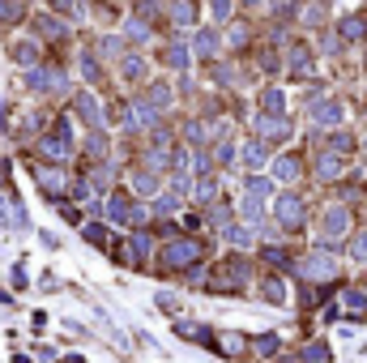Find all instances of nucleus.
Returning <instances> with one entry per match:
<instances>
[{
	"label": "nucleus",
	"mask_w": 367,
	"mask_h": 363,
	"mask_svg": "<svg viewBox=\"0 0 367 363\" xmlns=\"http://www.w3.org/2000/svg\"><path fill=\"white\" fill-rule=\"evenodd\" d=\"M274 176H278V180H299V158H295V154H282V158L274 162Z\"/></svg>",
	"instance_id": "nucleus-16"
},
{
	"label": "nucleus",
	"mask_w": 367,
	"mask_h": 363,
	"mask_svg": "<svg viewBox=\"0 0 367 363\" xmlns=\"http://www.w3.org/2000/svg\"><path fill=\"white\" fill-rule=\"evenodd\" d=\"M299 270H303L308 278H333V274H337V261H333L329 252H312V257H303Z\"/></svg>",
	"instance_id": "nucleus-6"
},
{
	"label": "nucleus",
	"mask_w": 367,
	"mask_h": 363,
	"mask_svg": "<svg viewBox=\"0 0 367 363\" xmlns=\"http://www.w3.org/2000/svg\"><path fill=\"white\" fill-rule=\"evenodd\" d=\"M274 210H278V223L286 231H299L303 227V201H299V192H282Z\"/></svg>",
	"instance_id": "nucleus-4"
},
{
	"label": "nucleus",
	"mask_w": 367,
	"mask_h": 363,
	"mask_svg": "<svg viewBox=\"0 0 367 363\" xmlns=\"http://www.w3.org/2000/svg\"><path fill=\"white\" fill-rule=\"evenodd\" d=\"M13 60H17V64H26V68H35V64H39V43L17 39V43H13Z\"/></svg>",
	"instance_id": "nucleus-13"
},
{
	"label": "nucleus",
	"mask_w": 367,
	"mask_h": 363,
	"mask_svg": "<svg viewBox=\"0 0 367 363\" xmlns=\"http://www.w3.org/2000/svg\"><path fill=\"white\" fill-rule=\"evenodd\" d=\"M252 351H256V355H274V351H278V333H261L256 342H252Z\"/></svg>",
	"instance_id": "nucleus-26"
},
{
	"label": "nucleus",
	"mask_w": 367,
	"mask_h": 363,
	"mask_svg": "<svg viewBox=\"0 0 367 363\" xmlns=\"http://www.w3.org/2000/svg\"><path fill=\"white\" fill-rule=\"evenodd\" d=\"M107 214L115 218V223H133V214H137V210L129 205V197H124V192H115V197L107 201Z\"/></svg>",
	"instance_id": "nucleus-14"
},
{
	"label": "nucleus",
	"mask_w": 367,
	"mask_h": 363,
	"mask_svg": "<svg viewBox=\"0 0 367 363\" xmlns=\"http://www.w3.org/2000/svg\"><path fill=\"white\" fill-rule=\"evenodd\" d=\"M218 43H223V39H218V30H201L197 35V43H192V52H197V56H218Z\"/></svg>",
	"instance_id": "nucleus-15"
},
{
	"label": "nucleus",
	"mask_w": 367,
	"mask_h": 363,
	"mask_svg": "<svg viewBox=\"0 0 367 363\" xmlns=\"http://www.w3.org/2000/svg\"><path fill=\"white\" fill-rule=\"evenodd\" d=\"M355 261H367V235H355V244H350Z\"/></svg>",
	"instance_id": "nucleus-34"
},
{
	"label": "nucleus",
	"mask_w": 367,
	"mask_h": 363,
	"mask_svg": "<svg viewBox=\"0 0 367 363\" xmlns=\"http://www.w3.org/2000/svg\"><path fill=\"white\" fill-rule=\"evenodd\" d=\"M73 5H77V0H56V9H73Z\"/></svg>",
	"instance_id": "nucleus-39"
},
{
	"label": "nucleus",
	"mask_w": 367,
	"mask_h": 363,
	"mask_svg": "<svg viewBox=\"0 0 367 363\" xmlns=\"http://www.w3.org/2000/svg\"><path fill=\"white\" fill-rule=\"evenodd\" d=\"M209 13H214L218 21H227V17H231V0H209Z\"/></svg>",
	"instance_id": "nucleus-30"
},
{
	"label": "nucleus",
	"mask_w": 367,
	"mask_h": 363,
	"mask_svg": "<svg viewBox=\"0 0 367 363\" xmlns=\"http://www.w3.org/2000/svg\"><path fill=\"white\" fill-rule=\"evenodd\" d=\"M363 154H367V141H363Z\"/></svg>",
	"instance_id": "nucleus-41"
},
{
	"label": "nucleus",
	"mask_w": 367,
	"mask_h": 363,
	"mask_svg": "<svg viewBox=\"0 0 367 363\" xmlns=\"http://www.w3.org/2000/svg\"><path fill=\"white\" fill-rule=\"evenodd\" d=\"M290 73H295V77H308V73H312V52L303 43L290 47Z\"/></svg>",
	"instance_id": "nucleus-11"
},
{
	"label": "nucleus",
	"mask_w": 367,
	"mask_h": 363,
	"mask_svg": "<svg viewBox=\"0 0 367 363\" xmlns=\"http://www.w3.org/2000/svg\"><path fill=\"white\" fill-rule=\"evenodd\" d=\"M39 35H47V39H60V35H64V26H60L56 17H39Z\"/></svg>",
	"instance_id": "nucleus-28"
},
{
	"label": "nucleus",
	"mask_w": 367,
	"mask_h": 363,
	"mask_svg": "<svg viewBox=\"0 0 367 363\" xmlns=\"http://www.w3.org/2000/svg\"><path fill=\"white\" fill-rule=\"evenodd\" d=\"M243 5H261V0H243Z\"/></svg>",
	"instance_id": "nucleus-40"
},
{
	"label": "nucleus",
	"mask_w": 367,
	"mask_h": 363,
	"mask_svg": "<svg viewBox=\"0 0 367 363\" xmlns=\"http://www.w3.org/2000/svg\"><path fill=\"white\" fill-rule=\"evenodd\" d=\"M82 73H86V77H90V82H94V77H99V64H94V60H90V56H86V60H82Z\"/></svg>",
	"instance_id": "nucleus-38"
},
{
	"label": "nucleus",
	"mask_w": 367,
	"mask_h": 363,
	"mask_svg": "<svg viewBox=\"0 0 367 363\" xmlns=\"http://www.w3.org/2000/svg\"><path fill=\"white\" fill-rule=\"evenodd\" d=\"M39 188L47 192V197H64V192H68V176L64 171H56V167H52V171H47V167H39Z\"/></svg>",
	"instance_id": "nucleus-8"
},
{
	"label": "nucleus",
	"mask_w": 367,
	"mask_h": 363,
	"mask_svg": "<svg viewBox=\"0 0 367 363\" xmlns=\"http://www.w3.org/2000/svg\"><path fill=\"white\" fill-rule=\"evenodd\" d=\"M341 308H346L350 317H363L367 312V290H346V295H341Z\"/></svg>",
	"instance_id": "nucleus-18"
},
{
	"label": "nucleus",
	"mask_w": 367,
	"mask_h": 363,
	"mask_svg": "<svg viewBox=\"0 0 367 363\" xmlns=\"http://www.w3.org/2000/svg\"><path fill=\"white\" fill-rule=\"evenodd\" d=\"M346 227H350V210L346 205H333V210H325V244H341L346 239Z\"/></svg>",
	"instance_id": "nucleus-5"
},
{
	"label": "nucleus",
	"mask_w": 367,
	"mask_h": 363,
	"mask_svg": "<svg viewBox=\"0 0 367 363\" xmlns=\"http://www.w3.org/2000/svg\"><path fill=\"white\" fill-rule=\"evenodd\" d=\"M243 346H248V342H243L239 333H223V337H218V346H214V351H227V355H243Z\"/></svg>",
	"instance_id": "nucleus-25"
},
{
	"label": "nucleus",
	"mask_w": 367,
	"mask_h": 363,
	"mask_svg": "<svg viewBox=\"0 0 367 363\" xmlns=\"http://www.w3.org/2000/svg\"><path fill=\"white\" fill-rule=\"evenodd\" d=\"M150 103H154V107H167V103H171V86L154 82V86H150Z\"/></svg>",
	"instance_id": "nucleus-27"
},
{
	"label": "nucleus",
	"mask_w": 367,
	"mask_h": 363,
	"mask_svg": "<svg viewBox=\"0 0 367 363\" xmlns=\"http://www.w3.org/2000/svg\"><path fill=\"white\" fill-rule=\"evenodd\" d=\"M299 363H333V355H329V346H325V342H312V346L299 355Z\"/></svg>",
	"instance_id": "nucleus-22"
},
{
	"label": "nucleus",
	"mask_w": 367,
	"mask_h": 363,
	"mask_svg": "<svg viewBox=\"0 0 367 363\" xmlns=\"http://www.w3.org/2000/svg\"><path fill=\"white\" fill-rule=\"evenodd\" d=\"M265 299H269V304H286V299H290V290H286V282H278V278H269V282H265Z\"/></svg>",
	"instance_id": "nucleus-23"
},
{
	"label": "nucleus",
	"mask_w": 367,
	"mask_h": 363,
	"mask_svg": "<svg viewBox=\"0 0 367 363\" xmlns=\"http://www.w3.org/2000/svg\"><path fill=\"white\" fill-rule=\"evenodd\" d=\"M192 17H197V9H192V0H180V5H176V21H180V26H188Z\"/></svg>",
	"instance_id": "nucleus-29"
},
{
	"label": "nucleus",
	"mask_w": 367,
	"mask_h": 363,
	"mask_svg": "<svg viewBox=\"0 0 367 363\" xmlns=\"http://www.w3.org/2000/svg\"><path fill=\"white\" fill-rule=\"evenodd\" d=\"M77 115L86 120V124H99V103H94L90 94H77Z\"/></svg>",
	"instance_id": "nucleus-21"
},
{
	"label": "nucleus",
	"mask_w": 367,
	"mask_h": 363,
	"mask_svg": "<svg viewBox=\"0 0 367 363\" xmlns=\"http://www.w3.org/2000/svg\"><path fill=\"white\" fill-rule=\"evenodd\" d=\"M243 162H248L252 171H256V167H265V137H261V141H248V145H243Z\"/></svg>",
	"instance_id": "nucleus-20"
},
{
	"label": "nucleus",
	"mask_w": 367,
	"mask_h": 363,
	"mask_svg": "<svg viewBox=\"0 0 367 363\" xmlns=\"http://www.w3.org/2000/svg\"><path fill=\"white\" fill-rule=\"evenodd\" d=\"M248 192H252V197H261V201H265V192H269V180H261V176L252 180V176H248Z\"/></svg>",
	"instance_id": "nucleus-32"
},
{
	"label": "nucleus",
	"mask_w": 367,
	"mask_h": 363,
	"mask_svg": "<svg viewBox=\"0 0 367 363\" xmlns=\"http://www.w3.org/2000/svg\"><path fill=\"white\" fill-rule=\"evenodd\" d=\"M256 133L265 137V141H282V137H290V124L282 115H261L256 120Z\"/></svg>",
	"instance_id": "nucleus-9"
},
{
	"label": "nucleus",
	"mask_w": 367,
	"mask_h": 363,
	"mask_svg": "<svg viewBox=\"0 0 367 363\" xmlns=\"http://www.w3.org/2000/svg\"><path fill=\"white\" fill-rule=\"evenodd\" d=\"M162 60H167L171 68H188V60H192V52H188V47H184V43H171V47H167V52H162Z\"/></svg>",
	"instance_id": "nucleus-17"
},
{
	"label": "nucleus",
	"mask_w": 367,
	"mask_h": 363,
	"mask_svg": "<svg viewBox=\"0 0 367 363\" xmlns=\"http://www.w3.org/2000/svg\"><path fill=\"white\" fill-rule=\"evenodd\" d=\"M141 73H145L141 56H129V60H124V77H141Z\"/></svg>",
	"instance_id": "nucleus-31"
},
{
	"label": "nucleus",
	"mask_w": 367,
	"mask_h": 363,
	"mask_svg": "<svg viewBox=\"0 0 367 363\" xmlns=\"http://www.w3.org/2000/svg\"><path fill=\"white\" fill-rule=\"evenodd\" d=\"M86 150H90V154H103V133H94V137L86 141Z\"/></svg>",
	"instance_id": "nucleus-37"
},
{
	"label": "nucleus",
	"mask_w": 367,
	"mask_h": 363,
	"mask_svg": "<svg viewBox=\"0 0 367 363\" xmlns=\"http://www.w3.org/2000/svg\"><path fill=\"white\" fill-rule=\"evenodd\" d=\"M43 158H52V162H64L68 154H73V137H68V120H56V129H52V137H43Z\"/></svg>",
	"instance_id": "nucleus-2"
},
{
	"label": "nucleus",
	"mask_w": 367,
	"mask_h": 363,
	"mask_svg": "<svg viewBox=\"0 0 367 363\" xmlns=\"http://www.w3.org/2000/svg\"><path fill=\"white\" fill-rule=\"evenodd\" d=\"M261 257H265V261H269V265H286V257H282V248H265V252H261Z\"/></svg>",
	"instance_id": "nucleus-35"
},
{
	"label": "nucleus",
	"mask_w": 367,
	"mask_h": 363,
	"mask_svg": "<svg viewBox=\"0 0 367 363\" xmlns=\"http://www.w3.org/2000/svg\"><path fill=\"white\" fill-rule=\"evenodd\" d=\"M205 257V244L201 239H176V244L162 248V261L171 265V270H188V265H197Z\"/></svg>",
	"instance_id": "nucleus-1"
},
{
	"label": "nucleus",
	"mask_w": 367,
	"mask_h": 363,
	"mask_svg": "<svg viewBox=\"0 0 367 363\" xmlns=\"http://www.w3.org/2000/svg\"><path fill=\"white\" fill-rule=\"evenodd\" d=\"M248 261H243V257H231L227 265H223V270H218L214 274V290H239L243 282H248Z\"/></svg>",
	"instance_id": "nucleus-3"
},
{
	"label": "nucleus",
	"mask_w": 367,
	"mask_h": 363,
	"mask_svg": "<svg viewBox=\"0 0 367 363\" xmlns=\"http://www.w3.org/2000/svg\"><path fill=\"white\" fill-rule=\"evenodd\" d=\"M261 111H265V115H282V111H286V94H282L278 86H269V90L261 94Z\"/></svg>",
	"instance_id": "nucleus-12"
},
{
	"label": "nucleus",
	"mask_w": 367,
	"mask_h": 363,
	"mask_svg": "<svg viewBox=\"0 0 367 363\" xmlns=\"http://www.w3.org/2000/svg\"><path fill=\"white\" fill-rule=\"evenodd\" d=\"M363 35H367L363 17H341V39H363Z\"/></svg>",
	"instance_id": "nucleus-24"
},
{
	"label": "nucleus",
	"mask_w": 367,
	"mask_h": 363,
	"mask_svg": "<svg viewBox=\"0 0 367 363\" xmlns=\"http://www.w3.org/2000/svg\"><path fill=\"white\" fill-rule=\"evenodd\" d=\"M154 188H158V180H154V176H145V171L137 176V192H150V197H154Z\"/></svg>",
	"instance_id": "nucleus-33"
},
{
	"label": "nucleus",
	"mask_w": 367,
	"mask_h": 363,
	"mask_svg": "<svg viewBox=\"0 0 367 363\" xmlns=\"http://www.w3.org/2000/svg\"><path fill=\"white\" fill-rule=\"evenodd\" d=\"M30 86L43 94H56V90H64V73L60 68H30Z\"/></svg>",
	"instance_id": "nucleus-7"
},
{
	"label": "nucleus",
	"mask_w": 367,
	"mask_h": 363,
	"mask_svg": "<svg viewBox=\"0 0 367 363\" xmlns=\"http://www.w3.org/2000/svg\"><path fill=\"white\" fill-rule=\"evenodd\" d=\"M312 115H316V124L321 129H333V124H341V103H312Z\"/></svg>",
	"instance_id": "nucleus-10"
},
{
	"label": "nucleus",
	"mask_w": 367,
	"mask_h": 363,
	"mask_svg": "<svg viewBox=\"0 0 367 363\" xmlns=\"http://www.w3.org/2000/svg\"><path fill=\"white\" fill-rule=\"evenodd\" d=\"M150 30H145V21H129V39H145Z\"/></svg>",
	"instance_id": "nucleus-36"
},
{
	"label": "nucleus",
	"mask_w": 367,
	"mask_h": 363,
	"mask_svg": "<svg viewBox=\"0 0 367 363\" xmlns=\"http://www.w3.org/2000/svg\"><path fill=\"white\" fill-rule=\"evenodd\" d=\"M316 176H321V180H337V176H341L337 154H321V158H316Z\"/></svg>",
	"instance_id": "nucleus-19"
}]
</instances>
